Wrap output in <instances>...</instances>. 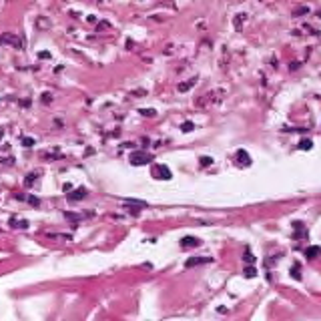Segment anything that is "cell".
Masks as SVG:
<instances>
[{"mask_svg":"<svg viewBox=\"0 0 321 321\" xmlns=\"http://www.w3.org/2000/svg\"><path fill=\"white\" fill-rule=\"evenodd\" d=\"M211 163H213V159H211V157H201V165H203V167L211 165Z\"/></svg>","mask_w":321,"mask_h":321,"instance_id":"cell-17","label":"cell"},{"mask_svg":"<svg viewBox=\"0 0 321 321\" xmlns=\"http://www.w3.org/2000/svg\"><path fill=\"white\" fill-rule=\"evenodd\" d=\"M237 159H239V165H241V163H243V165H251V159H249V155H247V153L245 151H239L237 153Z\"/></svg>","mask_w":321,"mask_h":321,"instance_id":"cell-9","label":"cell"},{"mask_svg":"<svg viewBox=\"0 0 321 321\" xmlns=\"http://www.w3.org/2000/svg\"><path fill=\"white\" fill-rule=\"evenodd\" d=\"M28 201H30V203H32V205H36V207H38V205H40V201H38L36 197H30V199H28Z\"/></svg>","mask_w":321,"mask_h":321,"instance_id":"cell-21","label":"cell"},{"mask_svg":"<svg viewBox=\"0 0 321 321\" xmlns=\"http://www.w3.org/2000/svg\"><path fill=\"white\" fill-rule=\"evenodd\" d=\"M138 113H141L143 117H155V111H153V108H141Z\"/></svg>","mask_w":321,"mask_h":321,"instance_id":"cell-13","label":"cell"},{"mask_svg":"<svg viewBox=\"0 0 321 321\" xmlns=\"http://www.w3.org/2000/svg\"><path fill=\"white\" fill-rule=\"evenodd\" d=\"M193 128H195V124H193V123H189V121L181 124V131H183V133H191V131H193Z\"/></svg>","mask_w":321,"mask_h":321,"instance_id":"cell-12","label":"cell"},{"mask_svg":"<svg viewBox=\"0 0 321 321\" xmlns=\"http://www.w3.org/2000/svg\"><path fill=\"white\" fill-rule=\"evenodd\" d=\"M321 255V247H317V245H311V247H307L305 249V257L307 259H315V257H319Z\"/></svg>","mask_w":321,"mask_h":321,"instance_id":"cell-6","label":"cell"},{"mask_svg":"<svg viewBox=\"0 0 321 321\" xmlns=\"http://www.w3.org/2000/svg\"><path fill=\"white\" fill-rule=\"evenodd\" d=\"M319 18H321V10H319Z\"/></svg>","mask_w":321,"mask_h":321,"instance_id":"cell-23","label":"cell"},{"mask_svg":"<svg viewBox=\"0 0 321 321\" xmlns=\"http://www.w3.org/2000/svg\"><path fill=\"white\" fill-rule=\"evenodd\" d=\"M243 259H245L247 263H253V261H255V257H253V253L249 251V249H245V257H243Z\"/></svg>","mask_w":321,"mask_h":321,"instance_id":"cell-14","label":"cell"},{"mask_svg":"<svg viewBox=\"0 0 321 321\" xmlns=\"http://www.w3.org/2000/svg\"><path fill=\"white\" fill-rule=\"evenodd\" d=\"M2 135H4V131H2V128H0V138H2Z\"/></svg>","mask_w":321,"mask_h":321,"instance_id":"cell-22","label":"cell"},{"mask_svg":"<svg viewBox=\"0 0 321 321\" xmlns=\"http://www.w3.org/2000/svg\"><path fill=\"white\" fill-rule=\"evenodd\" d=\"M211 257H193V259H187L185 267H197V265H203V263H209Z\"/></svg>","mask_w":321,"mask_h":321,"instance_id":"cell-4","label":"cell"},{"mask_svg":"<svg viewBox=\"0 0 321 321\" xmlns=\"http://www.w3.org/2000/svg\"><path fill=\"white\" fill-rule=\"evenodd\" d=\"M301 14H309V8L307 6H299L293 10V16H301Z\"/></svg>","mask_w":321,"mask_h":321,"instance_id":"cell-11","label":"cell"},{"mask_svg":"<svg viewBox=\"0 0 321 321\" xmlns=\"http://www.w3.org/2000/svg\"><path fill=\"white\" fill-rule=\"evenodd\" d=\"M128 161H131V165H147V163H151L153 161V157L151 155H147V153H143V151H135V153H131V157H128Z\"/></svg>","mask_w":321,"mask_h":321,"instance_id":"cell-1","label":"cell"},{"mask_svg":"<svg viewBox=\"0 0 321 321\" xmlns=\"http://www.w3.org/2000/svg\"><path fill=\"white\" fill-rule=\"evenodd\" d=\"M195 84H197V76H193V78H189V80H187V83H181V84H179V87H177V88H179V93H187V90H189V88H193Z\"/></svg>","mask_w":321,"mask_h":321,"instance_id":"cell-7","label":"cell"},{"mask_svg":"<svg viewBox=\"0 0 321 321\" xmlns=\"http://www.w3.org/2000/svg\"><path fill=\"white\" fill-rule=\"evenodd\" d=\"M0 44H12L14 48H22V40L14 32H6V34L0 36Z\"/></svg>","mask_w":321,"mask_h":321,"instance_id":"cell-2","label":"cell"},{"mask_svg":"<svg viewBox=\"0 0 321 321\" xmlns=\"http://www.w3.org/2000/svg\"><path fill=\"white\" fill-rule=\"evenodd\" d=\"M311 147H313V143H311L309 138H303V141H301L299 145H297V148H299V151H309Z\"/></svg>","mask_w":321,"mask_h":321,"instance_id":"cell-10","label":"cell"},{"mask_svg":"<svg viewBox=\"0 0 321 321\" xmlns=\"http://www.w3.org/2000/svg\"><path fill=\"white\" fill-rule=\"evenodd\" d=\"M64 217H66V219H70V221H78V219H80L78 215H73V213H64Z\"/></svg>","mask_w":321,"mask_h":321,"instance_id":"cell-18","label":"cell"},{"mask_svg":"<svg viewBox=\"0 0 321 321\" xmlns=\"http://www.w3.org/2000/svg\"><path fill=\"white\" fill-rule=\"evenodd\" d=\"M197 245H201V241H199L197 237H183V239H181V247H183V249L197 247Z\"/></svg>","mask_w":321,"mask_h":321,"instance_id":"cell-3","label":"cell"},{"mask_svg":"<svg viewBox=\"0 0 321 321\" xmlns=\"http://www.w3.org/2000/svg\"><path fill=\"white\" fill-rule=\"evenodd\" d=\"M157 173H159L161 177H159V179H165V181H169L171 179V177H173V175H171V171H169V167H165V165H161V167H157Z\"/></svg>","mask_w":321,"mask_h":321,"instance_id":"cell-8","label":"cell"},{"mask_svg":"<svg viewBox=\"0 0 321 321\" xmlns=\"http://www.w3.org/2000/svg\"><path fill=\"white\" fill-rule=\"evenodd\" d=\"M22 145H24V147H32V145H34V138L24 137V138H22Z\"/></svg>","mask_w":321,"mask_h":321,"instance_id":"cell-16","label":"cell"},{"mask_svg":"<svg viewBox=\"0 0 321 321\" xmlns=\"http://www.w3.org/2000/svg\"><path fill=\"white\" fill-rule=\"evenodd\" d=\"M38 58H50V52H46V50L38 52Z\"/></svg>","mask_w":321,"mask_h":321,"instance_id":"cell-20","label":"cell"},{"mask_svg":"<svg viewBox=\"0 0 321 321\" xmlns=\"http://www.w3.org/2000/svg\"><path fill=\"white\" fill-rule=\"evenodd\" d=\"M255 275H257L255 267H247V269H245V277H255Z\"/></svg>","mask_w":321,"mask_h":321,"instance_id":"cell-15","label":"cell"},{"mask_svg":"<svg viewBox=\"0 0 321 321\" xmlns=\"http://www.w3.org/2000/svg\"><path fill=\"white\" fill-rule=\"evenodd\" d=\"M291 275H293L295 279H299V277H301V275H299V265H295V267H293V271H291Z\"/></svg>","mask_w":321,"mask_h":321,"instance_id":"cell-19","label":"cell"},{"mask_svg":"<svg viewBox=\"0 0 321 321\" xmlns=\"http://www.w3.org/2000/svg\"><path fill=\"white\" fill-rule=\"evenodd\" d=\"M84 197H87V189L80 187V189H74L73 193L68 195V201H78V199H84Z\"/></svg>","mask_w":321,"mask_h":321,"instance_id":"cell-5","label":"cell"}]
</instances>
